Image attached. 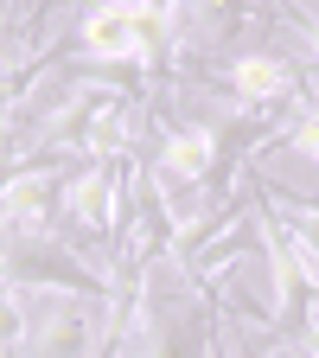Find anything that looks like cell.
I'll return each mask as SVG.
<instances>
[{
    "instance_id": "3",
    "label": "cell",
    "mask_w": 319,
    "mask_h": 358,
    "mask_svg": "<svg viewBox=\"0 0 319 358\" xmlns=\"http://www.w3.org/2000/svg\"><path fill=\"white\" fill-rule=\"evenodd\" d=\"M205 358H230V345H223V307L211 313V333H205Z\"/></svg>"
},
{
    "instance_id": "2",
    "label": "cell",
    "mask_w": 319,
    "mask_h": 358,
    "mask_svg": "<svg viewBox=\"0 0 319 358\" xmlns=\"http://www.w3.org/2000/svg\"><path fill=\"white\" fill-rule=\"evenodd\" d=\"M77 160H26L7 179V243H32L58 231V205L71 186Z\"/></svg>"
},
{
    "instance_id": "1",
    "label": "cell",
    "mask_w": 319,
    "mask_h": 358,
    "mask_svg": "<svg viewBox=\"0 0 319 358\" xmlns=\"http://www.w3.org/2000/svg\"><path fill=\"white\" fill-rule=\"evenodd\" d=\"M211 77L230 90V103H243L249 115H288V109H300V103H313L306 96V64H294V58H281V52H230V58H217L211 64Z\"/></svg>"
}]
</instances>
